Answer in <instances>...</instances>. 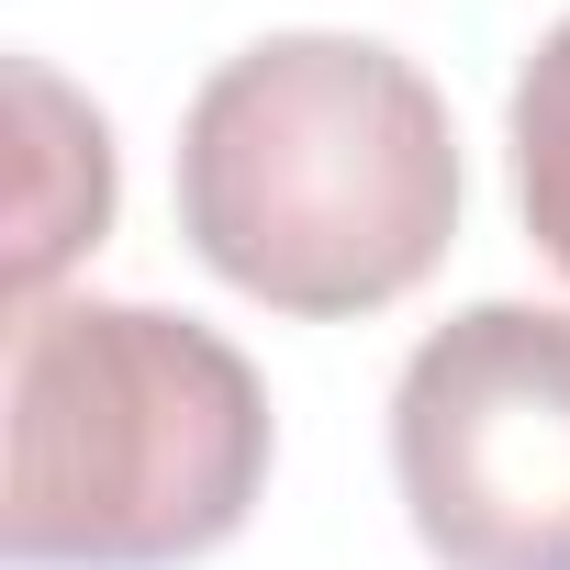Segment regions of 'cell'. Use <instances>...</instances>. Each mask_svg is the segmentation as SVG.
<instances>
[{"mask_svg": "<svg viewBox=\"0 0 570 570\" xmlns=\"http://www.w3.org/2000/svg\"><path fill=\"white\" fill-rule=\"evenodd\" d=\"M179 235L268 314H381L459 235V124L381 35H257L190 90Z\"/></svg>", "mask_w": 570, "mask_h": 570, "instance_id": "cell-1", "label": "cell"}, {"mask_svg": "<svg viewBox=\"0 0 570 570\" xmlns=\"http://www.w3.org/2000/svg\"><path fill=\"white\" fill-rule=\"evenodd\" d=\"M268 492V392L246 347L157 303L12 314V570H179L213 559Z\"/></svg>", "mask_w": 570, "mask_h": 570, "instance_id": "cell-2", "label": "cell"}, {"mask_svg": "<svg viewBox=\"0 0 570 570\" xmlns=\"http://www.w3.org/2000/svg\"><path fill=\"white\" fill-rule=\"evenodd\" d=\"M392 481L436 570H570V314H448L392 381Z\"/></svg>", "mask_w": 570, "mask_h": 570, "instance_id": "cell-3", "label": "cell"}, {"mask_svg": "<svg viewBox=\"0 0 570 570\" xmlns=\"http://www.w3.org/2000/svg\"><path fill=\"white\" fill-rule=\"evenodd\" d=\"M12 90H23V112H35V190H23V246H12V268H23V303H46V279H57L79 246H101V224H112V135H101V112H79L46 68H12Z\"/></svg>", "mask_w": 570, "mask_h": 570, "instance_id": "cell-4", "label": "cell"}, {"mask_svg": "<svg viewBox=\"0 0 570 570\" xmlns=\"http://www.w3.org/2000/svg\"><path fill=\"white\" fill-rule=\"evenodd\" d=\"M514 202H525V235L548 246V268L570 279V23H548L514 79Z\"/></svg>", "mask_w": 570, "mask_h": 570, "instance_id": "cell-5", "label": "cell"}]
</instances>
